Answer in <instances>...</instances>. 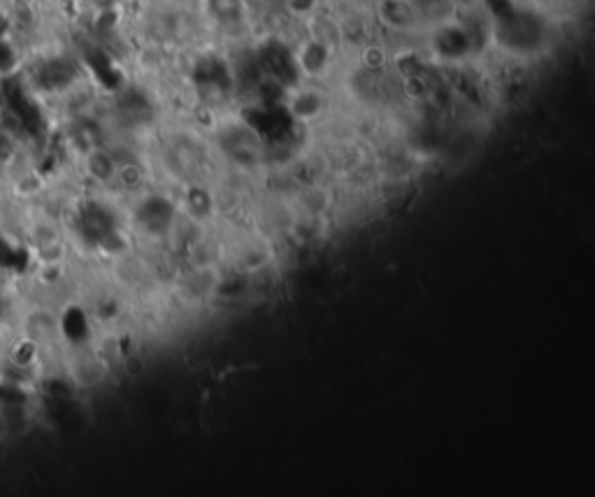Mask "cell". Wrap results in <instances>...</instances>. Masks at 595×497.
Masks as SVG:
<instances>
[]
</instances>
